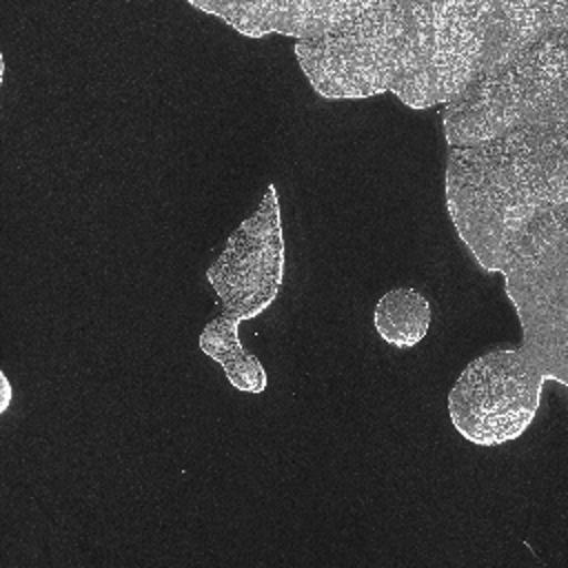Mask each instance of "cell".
<instances>
[{
    "label": "cell",
    "instance_id": "obj_1",
    "mask_svg": "<svg viewBox=\"0 0 568 568\" xmlns=\"http://www.w3.org/2000/svg\"><path fill=\"white\" fill-rule=\"evenodd\" d=\"M566 118L448 149L446 209L484 271L504 280L568 262Z\"/></svg>",
    "mask_w": 568,
    "mask_h": 568
},
{
    "label": "cell",
    "instance_id": "obj_2",
    "mask_svg": "<svg viewBox=\"0 0 568 568\" xmlns=\"http://www.w3.org/2000/svg\"><path fill=\"white\" fill-rule=\"evenodd\" d=\"M295 58L328 100L395 93L410 109L455 98V44L446 2H366L337 29L297 40Z\"/></svg>",
    "mask_w": 568,
    "mask_h": 568
},
{
    "label": "cell",
    "instance_id": "obj_3",
    "mask_svg": "<svg viewBox=\"0 0 568 568\" xmlns=\"http://www.w3.org/2000/svg\"><path fill=\"white\" fill-rule=\"evenodd\" d=\"M568 27L555 29L504 67L479 73L442 113L448 149L477 146L524 124L566 118Z\"/></svg>",
    "mask_w": 568,
    "mask_h": 568
},
{
    "label": "cell",
    "instance_id": "obj_4",
    "mask_svg": "<svg viewBox=\"0 0 568 568\" xmlns=\"http://www.w3.org/2000/svg\"><path fill=\"white\" fill-rule=\"evenodd\" d=\"M550 375L521 346L475 357L448 393L455 430L477 446L517 439L535 419Z\"/></svg>",
    "mask_w": 568,
    "mask_h": 568
},
{
    "label": "cell",
    "instance_id": "obj_5",
    "mask_svg": "<svg viewBox=\"0 0 568 568\" xmlns=\"http://www.w3.org/2000/svg\"><path fill=\"white\" fill-rule=\"evenodd\" d=\"M206 280L224 311L240 320H253L275 302L284 282V235L273 184L266 186L255 213L229 235Z\"/></svg>",
    "mask_w": 568,
    "mask_h": 568
},
{
    "label": "cell",
    "instance_id": "obj_6",
    "mask_svg": "<svg viewBox=\"0 0 568 568\" xmlns=\"http://www.w3.org/2000/svg\"><path fill=\"white\" fill-rule=\"evenodd\" d=\"M231 24L246 38L284 33L297 40L320 38L353 16L366 2H311V0H262V2H189Z\"/></svg>",
    "mask_w": 568,
    "mask_h": 568
},
{
    "label": "cell",
    "instance_id": "obj_7",
    "mask_svg": "<svg viewBox=\"0 0 568 568\" xmlns=\"http://www.w3.org/2000/svg\"><path fill=\"white\" fill-rule=\"evenodd\" d=\"M240 324V317L224 311L202 328L197 344L202 353L222 366L226 379L237 390L260 395L266 388L268 377L262 362L242 346L237 335Z\"/></svg>",
    "mask_w": 568,
    "mask_h": 568
},
{
    "label": "cell",
    "instance_id": "obj_8",
    "mask_svg": "<svg viewBox=\"0 0 568 568\" xmlns=\"http://www.w3.org/2000/svg\"><path fill=\"white\" fill-rule=\"evenodd\" d=\"M373 326L386 344L410 348L419 344L430 328V304L417 288H390L373 308Z\"/></svg>",
    "mask_w": 568,
    "mask_h": 568
},
{
    "label": "cell",
    "instance_id": "obj_9",
    "mask_svg": "<svg viewBox=\"0 0 568 568\" xmlns=\"http://www.w3.org/2000/svg\"><path fill=\"white\" fill-rule=\"evenodd\" d=\"M2 382H4V402H2V408H0V410H7V402H9V382H7L4 375H2Z\"/></svg>",
    "mask_w": 568,
    "mask_h": 568
}]
</instances>
